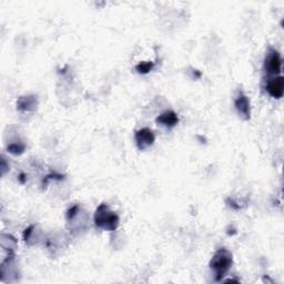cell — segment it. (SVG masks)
<instances>
[{"mask_svg":"<svg viewBox=\"0 0 284 284\" xmlns=\"http://www.w3.org/2000/svg\"><path fill=\"white\" fill-rule=\"evenodd\" d=\"M233 263L232 253L227 249L217 250L210 261V269L214 272L215 281H221Z\"/></svg>","mask_w":284,"mask_h":284,"instance_id":"6da1fadb","label":"cell"},{"mask_svg":"<svg viewBox=\"0 0 284 284\" xmlns=\"http://www.w3.org/2000/svg\"><path fill=\"white\" fill-rule=\"evenodd\" d=\"M119 216L110 210L107 204H100L96 210L94 223L96 226L108 231H114L119 227Z\"/></svg>","mask_w":284,"mask_h":284,"instance_id":"7a4b0ae2","label":"cell"},{"mask_svg":"<svg viewBox=\"0 0 284 284\" xmlns=\"http://www.w3.org/2000/svg\"><path fill=\"white\" fill-rule=\"evenodd\" d=\"M282 69V58L279 51L270 49L264 61V70L270 75H279Z\"/></svg>","mask_w":284,"mask_h":284,"instance_id":"3957f363","label":"cell"},{"mask_svg":"<svg viewBox=\"0 0 284 284\" xmlns=\"http://www.w3.org/2000/svg\"><path fill=\"white\" fill-rule=\"evenodd\" d=\"M135 139H136V143H137L138 148L140 150H146L154 143L155 136L153 134V131L151 129L142 128L136 132Z\"/></svg>","mask_w":284,"mask_h":284,"instance_id":"277c9868","label":"cell"},{"mask_svg":"<svg viewBox=\"0 0 284 284\" xmlns=\"http://www.w3.org/2000/svg\"><path fill=\"white\" fill-rule=\"evenodd\" d=\"M234 106H235V109H237L238 113L241 116V118L244 120L250 119V116H251L250 100L243 92H240L237 98H235Z\"/></svg>","mask_w":284,"mask_h":284,"instance_id":"5b68a950","label":"cell"},{"mask_svg":"<svg viewBox=\"0 0 284 284\" xmlns=\"http://www.w3.org/2000/svg\"><path fill=\"white\" fill-rule=\"evenodd\" d=\"M267 90L271 97L275 99H280L284 93V79L283 77L279 76L273 79H270L267 84Z\"/></svg>","mask_w":284,"mask_h":284,"instance_id":"8992f818","label":"cell"},{"mask_svg":"<svg viewBox=\"0 0 284 284\" xmlns=\"http://www.w3.org/2000/svg\"><path fill=\"white\" fill-rule=\"evenodd\" d=\"M156 123H159L161 125H165L168 127V128H173V127H176L179 122V117L178 114L172 111V110H169L163 112L162 114L156 118Z\"/></svg>","mask_w":284,"mask_h":284,"instance_id":"52a82bcc","label":"cell"},{"mask_svg":"<svg viewBox=\"0 0 284 284\" xmlns=\"http://www.w3.org/2000/svg\"><path fill=\"white\" fill-rule=\"evenodd\" d=\"M38 106L37 97L35 96H27V97H20L19 100L17 102V107L21 111H31L35 110Z\"/></svg>","mask_w":284,"mask_h":284,"instance_id":"ba28073f","label":"cell"},{"mask_svg":"<svg viewBox=\"0 0 284 284\" xmlns=\"http://www.w3.org/2000/svg\"><path fill=\"white\" fill-rule=\"evenodd\" d=\"M154 64L153 62H140L139 65L136 66V70L139 72V74H142V75H146L148 72H150L152 70Z\"/></svg>","mask_w":284,"mask_h":284,"instance_id":"9c48e42d","label":"cell"},{"mask_svg":"<svg viewBox=\"0 0 284 284\" xmlns=\"http://www.w3.org/2000/svg\"><path fill=\"white\" fill-rule=\"evenodd\" d=\"M8 150H9V152L13 153V154H21L23 151H25V146H23V144H21V143H19V142H18V143L14 142V143L9 144Z\"/></svg>","mask_w":284,"mask_h":284,"instance_id":"30bf717a","label":"cell"}]
</instances>
